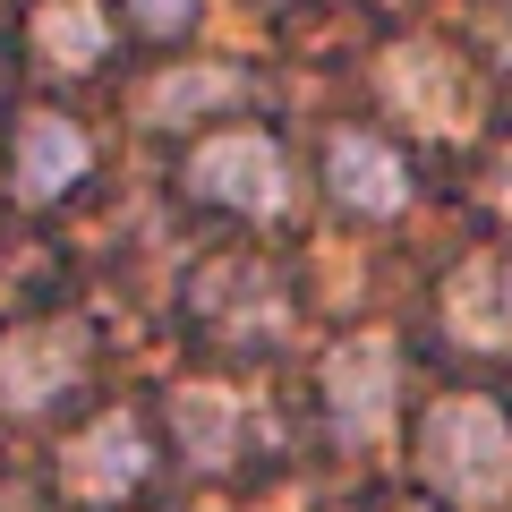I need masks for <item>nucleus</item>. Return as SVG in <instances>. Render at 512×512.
<instances>
[{"mask_svg":"<svg viewBox=\"0 0 512 512\" xmlns=\"http://www.w3.org/2000/svg\"><path fill=\"white\" fill-rule=\"evenodd\" d=\"M427 478L461 504H495L512 487V427L495 402H444L427 419Z\"/></svg>","mask_w":512,"mask_h":512,"instance_id":"nucleus-1","label":"nucleus"},{"mask_svg":"<svg viewBox=\"0 0 512 512\" xmlns=\"http://www.w3.org/2000/svg\"><path fill=\"white\" fill-rule=\"evenodd\" d=\"M188 188L214 205H239V214H282L291 197V171H282L274 137H256V128H222L188 154Z\"/></svg>","mask_w":512,"mask_h":512,"instance_id":"nucleus-2","label":"nucleus"},{"mask_svg":"<svg viewBox=\"0 0 512 512\" xmlns=\"http://www.w3.org/2000/svg\"><path fill=\"white\" fill-rule=\"evenodd\" d=\"M86 367V333L77 325H9L0 333V410L9 419H35Z\"/></svg>","mask_w":512,"mask_h":512,"instance_id":"nucleus-3","label":"nucleus"},{"mask_svg":"<svg viewBox=\"0 0 512 512\" xmlns=\"http://www.w3.org/2000/svg\"><path fill=\"white\" fill-rule=\"evenodd\" d=\"M393 376H402V359H393L384 333H359V342L325 350V410H333V427L350 444H367L393 419Z\"/></svg>","mask_w":512,"mask_h":512,"instance_id":"nucleus-4","label":"nucleus"},{"mask_svg":"<svg viewBox=\"0 0 512 512\" xmlns=\"http://www.w3.org/2000/svg\"><path fill=\"white\" fill-rule=\"evenodd\" d=\"M384 94H393L419 128H461V111H470V77H461L436 43H402V52L384 60Z\"/></svg>","mask_w":512,"mask_h":512,"instance_id":"nucleus-5","label":"nucleus"},{"mask_svg":"<svg viewBox=\"0 0 512 512\" xmlns=\"http://www.w3.org/2000/svg\"><path fill=\"white\" fill-rule=\"evenodd\" d=\"M325 171H333V197H342L350 214H402L410 205V180H402V163H393V146H376L367 128H342V137H333Z\"/></svg>","mask_w":512,"mask_h":512,"instance_id":"nucleus-6","label":"nucleus"},{"mask_svg":"<svg viewBox=\"0 0 512 512\" xmlns=\"http://www.w3.org/2000/svg\"><path fill=\"white\" fill-rule=\"evenodd\" d=\"M444 316H453L461 342L512 350V256H478V265H461L453 291H444Z\"/></svg>","mask_w":512,"mask_h":512,"instance_id":"nucleus-7","label":"nucleus"},{"mask_svg":"<svg viewBox=\"0 0 512 512\" xmlns=\"http://www.w3.org/2000/svg\"><path fill=\"white\" fill-rule=\"evenodd\" d=\"M146 478V427L137 419H94L86 436L69 444V487L77 495H120Z\"/></svg>","mask_w":512,"mask_h":512,"instance_id":"nucleus-8","label":"nucleus"},{"mask_svg":"<svg viewBox=\"0 0 512 512\" xmlns=\"http://www.w3.org/2000/svg\"><path fill=\"white\" fill-rule=\"evenodd\" d=\"M77 171H86V137H77V120H60V111H35V120L18 128V197H60V188H77Z\"/></svg>","mask_w":512,"mask_h":512,"instance_id":"nucleus-9","label":"nucleus"},{"mask_svg":"<svg viewBox=\"0 0 512 512\" xmlns=\"http://www.w3.org/2000/svg\"><path fill=\"white\" fill-rule=\"evenodd\" d=\"M171 427H180V444H188L197 470H222V461L239 453L248 410H239V393H222V384H180V393H171Z\"/></svg>","mask_w":512,"mask_h":512,"instance_id":"nucleus-10","label":"nucleus"},{"mask_svg":"<svg viewBox=\"0 0 512 512\" xmlns=\"http://www.w3.org/2000/svg\"><path fill=\"white\" fill-rule=\"evenodd\" d=\"M197 308L214 316L222 333H274L282 325V299H274V282L256 274V265H214V274L197 282Z\"/></svg>","mask_w":512,"mask_h":512,"instance_id":"nucleus-11","label":"nucleus"},{"mask_svg":"<svg viewBox=\"0 0 512 512\" xmlns=\"http://www.w3.org/2000/svg\"><path fill=\"white\" fill-rule=\"evenodd\" d=\"M248 94V69H171V77H154L146 86V120L154 128H180V120H205V111H222V103H239Z\"/></svg>","mask_w":512,"mask_h":512,"instance_id":"nucleus-12","label":"nucleus"},{"mask_svg":"<svg viewBox=\"0 0 512 512\" xmlns=\"http://www.w3.org/2000/svg\"><path fill=\"white\" fill-rule=\"evenodd\" d=\"M35 43H43L52 69H94V60L111 52V26H103L94 0H52V9L35 18Z\"/></svg>","mask_w":512,"mask_h":512,"instance_id":"nucleus-13","label":"nucleus"},{"mask_svg":"<svg viewBox=\"0 0 512 512\" xmlns=\"http://www.w3.org/2000/svg\"><path fill=\"white\" fill-rule=\"evenodd\" d=\"M137 9V26H154V35H180L188 18H197V0H128Z\"/></svg>","mask_w":512,"mask_h":512,"instance_id":"nucleus-14","label":"nucleus"},{"mask_svg":"<svg viewBox=\"0 0 512 512\" xmlns=\"http://www.w3.org/2000/svg\"><path fill=\"white\" fill-rule=\"evenodd\" d=\"M495 205H512V163H504V171H495Z\"/></svg>","mask_w":512,"mask_h":512,"instance_id":"nucleus-15","label":"nucleus"}]
</instances>
